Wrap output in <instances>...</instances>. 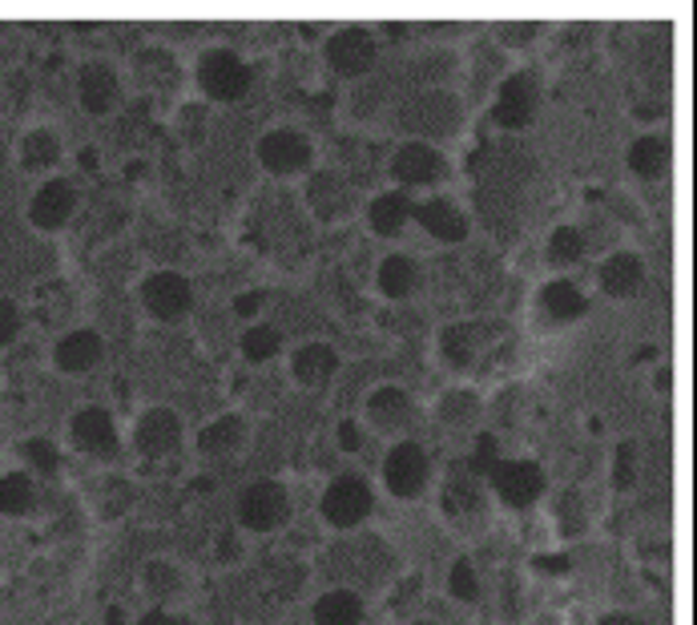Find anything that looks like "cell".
Returning <instances> with one entry per match:
<instances>
[{
    "mask_svg": "<svg viewBox=\"0 0 697 625\" xmlns=\"http://www.w3.org/2000/svg\"><path fill=\"white\" fill-rule=\"evenodd\" d=\"M137 448L146 452V456H165V452L174 448L178 436H182V420H178L170 408H153L137 420Z\"/></svg>",
    "mask_w": 697,
    "mask_h": 625,
    "instance_id": "obj_11",
    "label": "cell"
},
{
    "mask_svg": "<svg viewBox=\"0 0 697 625\" xmlns=\"http://www.w3.org/2000/svg\"><path fill=\"white\" fill-rule=\"evenodd\" d=\"M137 625H182V622H178V617H170V613H162V610H153V613H146V617H141Z\"/></svg>",
    "mask_w": 697,
    "mask_h": 625,
    "instance_id": "obj_38",
    "label": "cell"
},
{
    "mask_svg": "<svg viewBox=\"0 0 697 625\" xmlns=\"http://www.w3.org/2000/svg\"><path fill=\"white\" fill-rule=\"evenodd\" d=\"M633 456H637L633 444H621V448H617V485L621 488L633 485Z\"/></svg>",
    "mask_w": 697,
    "mask_h": 625,
    "instance_id": "obj_34",
    "label": "cell"
},
{
    "mask_svg": "<svg viewBox=\"0 0 697 625\" xmlns=\"http://www.w3.org/2000/svg\"><path fill=\"white\" fill-rule=\"evenodd\" d=\"M545 307L557 315V319H573V315L585 311V295H581L569 279H557V283L545 287Z\"/></svg>",
    "mask_w": 697,
    "mask_h": 625,
    "instance_id": "obj_25",
    "label": "cell"
},
{
    "mask_svg": "<svg viewBox=\"0 0 697 625\" xmlns=\"http://www.w3.org/2000/svg\"><path fill=\"white\" fill-rule=\"evenodd\" d=\"M548 250H552V263H576L585 254V235L576 226H561L548 242Z\"/></svg>",
    "mask_w": 697,
    "mask_h": 625,
    "instance_id": "obj_28",
    "label": "cell"
},
{
    "mask_svg": "<svg viewBox=\"0 0 697 625\" xmlns=\"http://www.w3.org/2000/svg\"><path fill=\"white\" fill-rule=\"evenodd\" d=\"M327 57L335 65L339 73H363L367 65L375 61V41L363 33V29H343L335 37L327 41Z\"/></svg>",
    "mask_w": 697,
    "mask_h": 625,
    "instance_id": "obj_10",
    "label": "cell"
},
{
    "mask_svg": "<svg viewBox=\"0 0 697 625\" xmlns=\"http://www.w3.org/2000/svg\"><path fill=\"white\" fill-rule=\"evenodd\" d=\"M415 218L424 223V230L427 235H436V238H444V242H460L464 235H468V223H464V214L452 206V202H444V198H432V202H424L420 211H415Z\"/></svg>",
    "mask_w": 697,
    "mask_h": 625,
    "instance_id": "obj_15",
    "label": "cell"
},
{
    "mask_svg": "<svg viewBox=\"0 0 697 625\" xmlns=\"http://www.w3.org/2000/svg\"><path fill=\"white\" fill-rule=\"evenodd\" d=\"M101 360V336L98 331H69V336L57 343V363L65 372H89L93 363Z\"/></svg>",
    "mask_w": 697,
    "mask_h": 625,
    "instance_id": "obj_16",
    "label": "cell"
},
{
    "mask_svg": "<svg viewBox=\"0 0 697 625\" xmlns=\"http://www.w3.org/2000/svg\"><path fill=\"white\" fill-rule=\"evenodd\" d=\"M16 331H21V311H16L13 299H0V348L13 343Z\"/></svg>",
    "mask_w": 697,
    "mask_h": 625,
    "instance_id": "obj_33",
    "label": "cell"
},
{
    "mask_svg": "<svg viewBox=\"0 0 697 625\" xmlns=\"http://www.w3.org/2000/svg\"><path fill=\"white\" fill-rule=\"evenodd\" d=\"M444 355H448V363H456V367H464V363L472 360V331L464 323H452L448 331H444Z\"/></svg>",
    "mask_w": 697,
    "mask_h": 625,
    "instance_id": "obj_30",
    "label": "cell"
},
{
    "mask_svg": "<svg viewBox=\"0 0 697 625\" xmlns=\"http://www.w3.org/2000/svg\"><path fill=\"white\" fill-rule=\"evenodd\" d=\"M536 569H552V573H561V569H569V561L564 557H536Z\"/></svg>",
    "mask_w": 697,
    "mask_h": 625,
    "instance_id": "obj_39",
    "label": "cell"
},
{
    "mask_svg": "<svg viewBox=\"0 0 697 625\" xmlns=\"http://www.w3.org/2000/svg\"><path fill=\"white\" fill-rule=\"evenodd\" d=\"M496 122L504 129H521L528 117L536 113V77L528 73H512L496 93Z\"/></svg>",
    "mask_w": 697,
    "mask_h": 625,
    "instance_id": "obj_7",
    "label": "cell"
},
{
    "mask_svg": "<svg viewBox=\"0 0 697 625\" xmlns=\"http://www.w3.org/2000/svg\"><path fill=\"white\" fill-rule=\"evenodd\" d=\"M141 299L158 319H174L190 307V283L178 271H158L141 283Z\"/></svg>",
    "mask_w": 697,
    "mask_h": 625,
    "instance_id": "obj_8",
    "label": "cell"
},
{
    "mask_svg": "<svg viewBox=\"0 0 697 625\" xmlns=\"http://www.w3.org/2000/svg\"><path fill=\"white\" fill-rule=\"evenodd\" d=\"M665 162H670V141L658 138V134H649V138H637L633 146H629V166H633L637 174H661L665 170Z\"/></svg>",
    "mask_w": 697,
    "mask_h": 625,
    "instance_id": "obj_21",
    "label": "cell"
},
{
    "mask_svg": "<svg viewBox=\"0 0 697 625\" xmlns=\"http://www.w3.org/2000/svg\"><path fill=\"white\" fill-rule=\"evenodd\" d=\"M476 468H480V473H492V468H496V440L492 436H480V444H476Z\"/></svg>",
    "mask_w": 697,
    "mask_h": 625,
    "instance_id": "obj_35",
    "label": "cell"
},
{
    "mask_svg": "<svg viewBox=\"0 0 697 625\" xmlns=\"http://www.w3.org/2000/svg\"><path fill=\"white\" fill-rule=\"evenodd\" d=\"M331 372H335V351L327 348V343L299 348V355H295V375H299L307 388H319V384H327V379H331Z\"/></svg>",
    "mask_w": 697,
    "mask_h": 625,
    "instance_id": "obj_18",
    "label": "cell"
},
{
    "mask_svg": "<svg viewBox=\"0 0 697 625\" xmlns=\"http://www.w3.org/2000/svg\"><path fill=\"white\" fill-rule=\"evenodd\" d=\"M33 509V480L25 473H9L0 476V513L4 516H21Z\"/></svg>",
    "mask_w": 697,
    "mask_h": 625,
    "instance_id": "obj_24",
    "label": "cell"
},
{
    "mask_svg": "<svg viewBox=\"0 0 697 625\" xmlns=\"http://www.w3.org/2000/svg\"><path fill=\"white\" fill-rule=\"evenodd\" d=\"M420 625H427V622H420Z\"/></svg>",
    "mask_w": 697,
    "mask_h": 625,
    "instance_id": "obj_41",
    "label": "cell"
},
{
    "mask_svg": "<svg viewBox=\"0 0 697 625\" xmlns=\"http://www.w3.org/2000/svg\"><path fill=\"white\" fill-rule=\"evenodd\" d=\"M57 154H61V146H57V138H53L49 129H33V134L25 138V146H21V158H25L28 170L53 166L57 162Z\"/></svg>",
    "mask_w": 697,
    "mask_h": 625,
    "instance_id": "obj_27",
    "label": "cell"
},
{
    "mask_svg": "<svg viewBox=\"0 0 697 625\" xmlns=\"http://www.w3.org/2000/svg\"><path fill=\"white\" fill-rule=\"evenodd\" d=\"M367 412H372V420L379 428H391V424H403V420H408L411 404L399 388H379L372 400H367Z\"/></svg>",
    "mask_w": 697,
    "mask_h": 625,
    "instance_id": "obj_22",
    "label": "cell"
},
{
    "mask_svg": "<svg viewBox=\"0 0 697 625\" xmlns=\"http://www.w3.org/2000/svg\"><path fill=\"white\" fill-rule=\"evenodd\" d=\"M452 593L464 601H472L476 593H480V586H476V569L468 561H456L452 565Z\"/></svg>",
    "mask_w": 697,
    "mask_h": 625,
    "instance_id": "obj_31",
    "label": "cell"
},
{
    "mask_svg": "<svg viewBox=\"0 0 697 625\" xmlns=\"http://www.w3.org/2000/svg\"><path fill=\"white\" fill-rule=\"evenodd\" d=\"M391 174L399 182H408V186H424L432 178L444 174V158H439L432 146H420V141H411L403 150L396 154V162H391Z\"/></svg>",
    "mask_w": 697,
    "mask_h": 625,
    "instance_id": "obj_13",
    "label": "cell"
},
{
    "mask_svg": "<svg viewBox=\"0 0 697 625\" xmlns=\"http://www.w3.org/2000/svg\"><path fill=\"white\" fill-rule=\"evenodd\" d=\"M379 287L391 295V299H403L411 287H415V263L408 254H387L384 266H379Z\"/></svg>",
    "mask_w": 697,
    "mask_h": 625,
    "instance_id": "obj_23",
    "label": "cell"
},
{
    "mask_svg": "<svg viewBox=\"0 0 697 625\" xmlns=\"http://www.w3.org/2000/svg\"><path fill=\"white\" fill-rule=\"evenodd\" d=\"M198 81L210 98L238 101V98H247V89H250V65L230 49H210L198 61Z\"/></svg>",
    "mask_w": 697,
    "mask_h": 625,
    "instance_id": "obj_1",
    "label": "cell"
},
{
    "mask_svg": "<svg viewBox=\"0 0 697 625\" xmlns=\"http://www.w3.org/2000/svg\"><path fill=\"white\" fill-rule=\"evenodd\" d=\"M77 206V194L73 186L65 182V178H53V182H45V186L33 194V206H28V218L41 226V230H57V226L73 214Z\"/></svg>",
    "mask_w": 697,
    "mask_h": 625,
    "instance_id": "obj_9",
    "label": "cell"
},
{
    "mask_svg": "<svg viewBox=\"0 0 697 625\" xmlns=\"http://www.w3.org/2000/svg\"><path fill=\"white\" fill-rule=\"evenodd\" d=\"M339 440H343V448H347V452H355V448H359V428L347 420V424L339 428Z\"/></svg>",
    "mask_w": 697,
    "mask_h": 625,
    "instance_id": "obj_37",
    "label": "cell"
},
{
    "mask_svg": "<svg viewBox=\"0 0 697 625\" xmlns=\"http://www.w3.org/2000/svg\"><path fill=\"white\" fill-rule=\"evenodd\" d=\"M238 436H242V424H238L235 416H222V420H214L210 428H202V452H210V456H222V452H230L238 444Z\"/></svg>",
    "mask_w": 697,
    "mask_h": 625,
    "instance_id": "obj_26",
    "label": "cell"
},
{
    "mask_svg": "<svg viewBox=\"0 0 697 625\" xmlns=\"http://www.w3.org/2000/svg\"><path fill=\"white\" fill-rule=\"evenodd\" d=\"M238 516H242V525L247 529H266L283 525V516H287V492L283 485H274V480H259V485H250L238 500Z\"/></svg>",
    "mask_w": 697,
    "mask_h": 625,
    "instance_id": "obj_3",
    "label": "cell"
},
{
    "mask_svg": "<svg viewBox=\"0 0 697 625\" xmlns=\"http://www.w3.org/2000/svg\"><path fill=\"white\" fill-rule=\"evenodd\" d=\"M367 509H372V488L359 476H339L335 485L323 492V516L339 529L359 525Z\"/></svg>",
    "mask_w": 697,
    "mask_h": 625,
    "instance_id": "obj_2",
    "label": "cell"
},
{
    "mask_svg": "<svg viewBox=\"0 0 697 625\" xmlns=\"http://www.w3.org/2000/svg\"><path fill=\"white\" fill-rule=\"evenodd\" d=\"M384 476H387V488H391L396 497H415L427 480L424 448H420V444H396L384 464Z\"/></svg>",
    "mask_w": 697,
    "mask_h": 625,
    "instance_id": "obj_5",
    "label": "cell"
},
{
    "mask_svg": "<svg viewBox=\"0 0 697 625\" xmlns=\"http://www.w3.org/2000/svg\"><path fill=\"white\" fill-rule=\"evenodd\" d=\"M73 440L93 456H113L117 452V432L105 408H81L73 416Z\"/></svg>",
    "mask_w": 697,
    "mask_h": 625,
    "instance_id": "obj_12",
    "label": "cell"
},
{
    "mask_svg": "<svg viewBox=\"0 0 697 625\" xmlns=\"http://www.w3.org/2000/svg\"><path fill=\"white\" fill-rule=\"evenodd\" d=\"M25 456L37 464L41 473H57V464H61V456H57V448H53L49 440H28Z\"/></svg>",
    "mask_w": 697,
    "mask_h": 625,
    "instance_id": "obj_32",
    "label": "cell"
},
{
    "mask_svg": "<svg viewBox=\"0 0 697 625\" xmlns=\"http://www.w3.org/2000/svg\"><path fill=\"white\" fill-rule=\"evenodd\" d=\"M601 625H637V622H633V617H625V613H609V617H605Z\"/></svg>",
    "mask_w": 697,
    "mask_h": 625,
    "instance_id": "obj_40",
    "label": "cell"
},
{
    "mask_svg": "<svg viewBox=\"0 0 697 625\" xmlns=\"http://www.w3.org/2000/svg\"><path fill=\"white\" fill-rule=\"evenodd\" d=\"M411 214V198L408 194H379V198L372 202V226L379 230V235H399V226L408 223Z\"/></svg>",
    "mask_w": 697,
    "mask_h": 625,
    "instance_id": "obj_20",
    "label": "cell"
},
{
    "mask_svg": "<svg viewBox=\"0 0 697 625\" xmlns=\"http://www.w3.org/2000/svg\"><path fill=\"white\" fill-rule=\"evenodd\" d=\"M641 279H645V266L637 254H613L609 263L601 266V287L609 295H633L641 287Z\"/></svg>",
    "mask_w": 697,
    "mask_h": 625,
    "instance_id": "obj_17",
    "label": "cell"
},
{
    "mask_svg": "<svg viewBox=\"0 0 697 625\" xmlns=\"http://www.w3.org/2000/svg\"><path fill=\"white\" fill-rule=\"evenodd\" d=\"M315 617H319V625H359L363 601L355 593H347V589H335V593L319 598Z\"/></svg>",
    "mask_w": 697,
    "mask_h": 625,
    "instance_id": "obj_19",
    "label": "cell"
},
{
    "mask_svg": "<svg viewBox=\"0 0 697 625\" xmlns=\"http://www.w3.org/2000/svg\"><path fill=\"white\" fill-rule=\"evenodd\" d=\"M262 307V291H250V295H242V299L235 303L238 315H254Z\"/></svg>",
    "mask_w": 697,
    "mask_h": 625,
    "instance_id": "obj_36",
    "label": "cell"
},
{
    "mask_svg": "<svg viewBox=\"0 0 697 625\" xmlns=\"http://www.w3.org/2000/svg\"><path fill=\"white\" fill-rule=\"evenodd\" d=\"M259 158L274 174H290V170L311 162V146H307V138L295 134V129H271V134L259 141Z\"/></svg>",
    "mask_w": 697,
    "mask_h": 625,
    "instance_id": "obj_6",
    "label": "cell"
},
{
    "mask_svg": "<svg viewBox=\"0 0 697 625\" xmlns=\"http://www.w3.org/2000/svg\"><path fill=\"white\" fill-rule=\"evenodd\" d=\"M492 485H496V492L509 504H533L536 497H540V488H545V473L536 468V464L528 461H496V468H492Z\"/></svg>",
    "mask_w": 697,
    "mask_h": 625,
    "instance_id": "obj_4",
    "label": "cell"
},
{
    "mask_svg": "<svg viewBox=\"0 0 697 625\" xmlns=\"http://www.w3.org/2000/svg\"><path fill=\"white\" fill-rule=\"evenodd\" d=\"M77 89H81V101H85L89 113H105L117 101V77H113L110 65H85L81 77H77Z\"/></svg>",
    "mask_w": 697,
    "mask_h": 625,
    "instance_id": "obj_14",
    "label": "cell"
},
{
    "mask_svg": "<svg viewBox=\"0 0 697 625\" xmlns=\"http://www.w3.org/2000/svg\"><path fill=\"white\" fill-rule=\"evenodd\" d=\"M278 331L274 327H266V323H259V327H247V336H242V351H247L250 360H271L274 351H278Z\"/></svg>",
    "mask_w": 697,
    "mask_h": 625,
    "instance_id": "obj_29",
    "label": "cell"
}]
</instances>
